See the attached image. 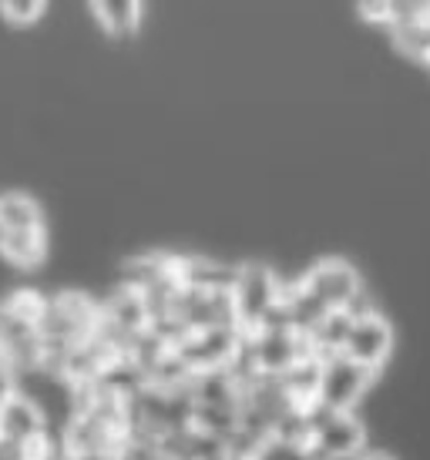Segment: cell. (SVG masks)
Listing matches in <instances>:
<instances>
[{"mask_svg": "<svg viewBox=\"0 0 430 460\" xmlns=\"http://www.w3.org/2000/svg\"><path fill=\"white\" fill-rule=\"evenodd\" d=\"M0 440L17 450L40 444L44 440V413L21 394H11L0 403Z\"/></svg>", "mask_w": 430, "mask_h": 460, "instance_id": "cell-5", "label": "cell"}, {"mask_svg": "<svg viewBox=\"0 0 430 460\" xmlns=\"http://www.w3.org/2000/svg\"><path fill=\"white\" fill-rule=\"evenodd\" d=\"M276 303V282L269 276L266 269H249L239 282V306L246 309V316H266L269 309Z\"/></svg>", "mask_w": 430, "mask_h": 460, "instance_id": "cell-10", "label": "cell"}, {"mask_svg": "<svg viewBox=\"0 0 430 460\" xmlns=\"http://www.w3.org/2000/svg\"><path fill=\"white\" fill-rule=\"evenodd\" d=\"M354 460H393L390 454H380V450H373V454H367V450H363V454H360V457H354Z\"/></svg>", "mask_w": 430, "mask_h": 460, "instance_id": "cell-14", "label": "cell"}, {"mask_svg": "<svg viewBox=\"0 0 430 460\" xmlns=\"http://www.w3.org/2000/svg\"><path fill=\"white\" fill-rule=\"evenodd\" d=\"M373 380H377V370L356 363L346 353H329L319 363L317 396L313 400H317V407L327 410H354Z\"/></svg>", "mask_w": 430, "mask_h": 460, "instance_id": "cell-1", "label": "cell"}, {"mask_svg": "<svg viewBox=\"0 0 430 460\" xmlns=\"http://www.w3.org/2000/svg\"><path fill=\"white\" fill-rule=\"evenodd\" d=\"M356 11L370 24H390L393 21V0H356Z\"/></svg>", "mask_w": 430, "mask_h": 460, "instance_id": "cell-13", "label": "cell"}, {"mask_svg": "<svg viewBox=\"0 0 430 460\" xmlns=\"http://www.w3.org/2000/svg\"><path fill=\"white\" fill-rule=\"evenodd\" d=\"M48 11V0H0V13L4 21L13 27H31L38 24Z\"/></svg>", "mask_w": 430, "mask_h": 460, "instance_id": "cell-12", "label": "cell"}, {"mask_svg": "<svg viewBox=\"0 0 430 460\" xmlns=\"http://www.w3.org/2000/svg\"><path fill=\"white\" fill-rule=\"evenodd\" d=\"M94 21L112 38H128L141 24V0H88Z\"/></svg>", "mask_w": 430, "mask_h": 460, "instance_id": "cell-8", "label": "cell"}, {"mask_svg": "<svg viewBox=\"0 0 430 460\" xmlns=\"http://www.w3.org/2000/svg\"><path fill=\"white\" fill-rule=\"evenodd\" d=\"M390 349H393V330L390 323L380 316L377 309H360L354 313V323H350V332H346V340H343V349L350 359L356 363H363L370 370H377L390 359Z\"/></svg>", "mask_w": 430, "mask_h": 460, "instance_id": "cell-4", "label": "cell"}, {"mask_svg": "<svg viewBox=\"0 0 430 460\" xmlns=\"http://www.w3.org/2000/svg\"><path fill=\"white\" fill-rule=\"evenodd\" d=\"M393 44L407 54L430 65V13H417V17H400L390 24Z\"/></svg>", "mask_w": 430, "mask_h": 460, "instance_id": "cell-9", "label": "cell"}, {"mask_svg": "<svg viewBox=\"0 0 430 460\" xmlns=\"http://www.w3.org/2000/svg\"><path fill=\"white\" fill-rule=\"evenodd\" d=\"M319 417L309 430V440L329 460H354L367 450V430L354 417V410H327L317 407Z\"/></svg>", "mask_w": 430, "mask_h": 460, "instance_id": "cell-3", "label": "cell"}, {"mask_svg": "<svg viewBox=\"0 0 430 460\" xmlns=\"http://www.w3.org/2000/svg\"><path fill=\"white\" fill-rule=\"evenodd\" d=\"M300 289L323 309H354V303L363 293L360 272L346 259H323V262H317L303 276Z\"/></svg>", "mask_w": 430, "mask_h": 460, "instance_id": "cell-2", "label": "cell"}, {"mask_svg": "<svg viewBox=\"0 0 430 460\" xmlns=\"http://www.w3.org/2000/svg\"><path fill=\"white\" fill-rule=\"evenodd\" d=\"M306 357L303 349V330L300 326H273V330L263 336V343H259V363L273 373H286L292 363H300Z\"/></svg>", "mask_w": 430, "mask_h": 460, "instance_id": "cell-6", "label": "cell"}, {"mask_svg": "<svg viewBox=\"0 0 430 460\" xmlns=\"http://www.w3.org/2000/svg\"><path fill=\"white\" fill-rule=\"evenodd\" d=\"M0 256L17 269H38L48 256V229H0Z\"/></svg>", "mask_w": 430, "mask_h": 460, "instance_id": "cell-7", "label": "cell"}, {"mask_svg": "<svg viewBox=\"0 0 430 460\" xmlns=\"http://www.w3.org/2000/svg\"><path fill=\"white\" fill-rule=\"evenodd\" d=\"M0 229H11V232L44 229V212H40V205L27 192L0 195Z\"/></svg>", "mask_w": 430, "mask_h": 460, "instance_id": "cell-11", "label": "cell"}]
</instances>
